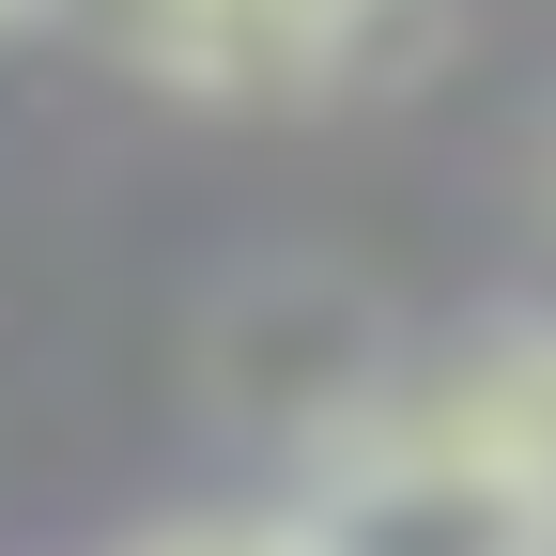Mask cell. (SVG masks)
Returning <instances> with one entry per match:
<instances>
[{"instance_id": "cell-4", "label": "cell", "mask_w": 556, "mask_h": 556, "mask_svg": "<svg viewBox=\"0 0 556 556\" xmlns=\"http://www.w3.org/2000/svg\"><path fill=\"white\" fill-rule=\"evenodd\" d=\"M402 402H433L448 433H479V448H510L526 479H556V309H510V325L448 340L433 371H402Z\"/></svg>"}, {"instance_id": "cell-6", "label": "cell", "mask_w": 556, "mask_h": 556, "mask_svg": "<svg viewBox=\"0 0 556 556\" xmlns=\"http://www.w3.org/2000/svg\"><path fill=\"white\" fill-rule=\"evenodd\" d=\"M16 16H47V0H0V31H16Z\"/></svg>"}, {"instance_id": "cell-2", "label": "cell", "mask_w": 556, "mask_h": 556, "mask_svg": "<svg viewBox=\"0 0 556 556\" xmlns=\"http://www.w3.org/2000/svg\"><path fill=\"white\" fill-rule=\"evenodd\" d=\"M278 526L294 556H556V479L448 433L433 402H387L340 448H309V510Z\"/></svg>"}, {"instance_id": "cell-3", "label": "cell", "mask_w": 556, "mask_h": 556, "mask_svg": "<svg viewBox=\"0 0 556 556\" xmlns=\"http://www.w3.org/2000/svg\"><path fill=\"white\" fill-rule=\"evenodd\" d=\"M201 387H217V417H248V433L340 448L356 417L402 402V356H387V309L340 263H248L232 294L201 309Z\"/></svg>"}, {"instance_id": "cell-1", "label": "cell", "mask_w": 556, "mask_h": 556, "mask_svg": "<svg viewBox=\"0 0 556 556\" xmlns=\"http://www.w3.org/2000/svg\"><path fill=\"white\" fill-rule=\"evenodd\" d=\"M109 47L170 109H356L433 78L448 0H109Z\"/></svg>"}, {"instance_id": "cell-5", "label": "cell", "mask_w": 556, "mask_h": 556, "mask_svg": "<svg viewBox=\"0 0 556 556\" xmlns=\"http://www.w3.org/2000/svg\"><path fill=\"white\" fill-rule=\"evenodd\" d=\"M139 556H294V526H170V541H139Z\"/></svg>"}]
</instances>
